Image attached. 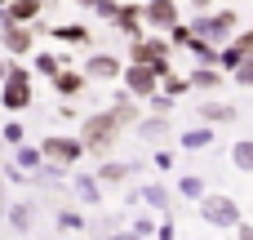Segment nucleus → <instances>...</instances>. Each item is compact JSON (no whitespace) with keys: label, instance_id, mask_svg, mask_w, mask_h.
I'll return each instance as SVG.
<instances>
[{"label":"nucleus","instance_id":"nucleus-1","mask_svg":"<svg viewBox=\"0 0 253 240\" xmlns=\"http://www.w3.org/2000/svg\"><path fill=\"white\" fill-rule=\"evenodd\" d=\"M125 62H147L156 76H169L173 71V45L165 31H142L138 40H129V58Z\"/></svg>","mask_w":253,"mask_h":240},{"label":"nucleus","instance_id":"nucleus-2","mask_svg":"<svg viewBox=\"0 0 253 240\" xmlns=\"http://www.w3.org/2000/svg\"><path fill=\"white\" fill-rule=\"evenodd\" d=\"M187 27H191V36H200V40H209V45H227V40L240 31V13H236L231 4H222V9H200Z\"/></svg>","mask_w":253,"mask_h":240},{"label":"nucleus","instance_id":"nucleus-3","mask_svg":"<svg viewBox=\"0 0 253 240\" xmlns=\"http://www.w3.org/2000/svg\"><path fill=\"white\" fill-rule=\"evenodd\" d=\"M120 120H116V111L107 107V111H93V116H84L80 120V143H84V151H93V156H107L111 147H116V138H120Z\"/></svg>","mask_w":253,"mask_h":240},{"label":"nucleus","instance_id":"nucleus-4","mask_svg":"<svg viewBox=\"0 0 253 240\" xmlns=\"http://www.w3.org/2000/svg\"><path fill=\"white\" fill-rule=\"evenodd\" d=\"M31 71L22 62H9V76L0 80V107L4 111H27L31 107Z\"/></svg>","mask_w":253,"mask_h":240},{"label":"nucleus","instance_id":"nucleus-5","mask_svg":"<svg viewBox=\"0 0 253 240\" xmlns=\"http://www.w3.org/2000/svg\"><path fill=\"white\" fill-rule=\"evenodd\" d=\"M196 205H200V218H205L209 227H240V200H236V196H227V192H205Z\"/></svg>","mask_w":253,"mask_h":240},{"label":"nucleus","instance_id":"nucleus-6","mask_svg":"<svg viewBox=\"0 0 253 240\" xmlns=\"http://www.w3.org/2000/svg\"><path fill=\"white\" fill-rule=\"evenodd\" d=\"M40 156H44V165L71 169V165H80V156H84V143H80V134H49V138L40 143Z\"/></svg>","mask_w":253,"mask_h":240},{"label":"nucleus","instance_id":"nucleus-7","mask_svg":"<svg viewBox=\"0 0 253 240\" xmlns=\"http://www.w3.org/2000/svg\"><path fill=\"white\" fill-rule=\"evenodd\" d=\"M120 89L133 94L138 102H147V98L160 89V76H156L147 62H125V71H120Z\"/></svg>","mask_w":253,"mask_h":240},{"label":"nucleus","instance_id":"nucleus-8","mask_svg":"<svg viewBox=\"0 0 253 240\" xmlns=\"http://www.w3.org/2000/svg\"><path fill=\"white\" fill-rule=\"evenodd\" d=\"M80 67H84V76H89V80H111V85H116V80H120V71H125V58H116L111 49H93Z\"/></svg>","mask_w":253,"mask_h":240},{"label":"nucleus","instance_id":"nucleus-9","mask_svg":"<svg viewBox=\"0 0 253 240\" xmlns=\"http://www.w3.org/2000/svg\"><path fill=\"white\" fill-rule=\"evenodd\" d=\"M0 40L9 49V58H27L36 49V27L31 22H0Z\"/></svg>","mask_w":253,"mask_h":240},{"label":"nucleus","instance_id":"nucleus-10","mask_svg":"<svg viewBox=\"0 0 253 240\" xmlns=\"http://www.w3.org/2000/svg\"><path fill=\"white\" fill-rule=\"evenodd\" d=\"M178 18H182V0H147V4H142L147 31H169Z\"/></svg>","mask_w":253,"mask_h":240},{"label":"nucleus","instance_id":"nucleus-11","mask_svg":"<svg viewBox=\"0 0 253 240\" xmlns=\"http://www.w3.org/2000/svg\"><path fill=\"white\" fill-rule=\"evenodd\" d=\"M49 85H53V94H62V98H80V94L89 89V76H84V67L71 62V67H62Z\"/></svg>","mask_w":253,"mask_h":240},{"label":"nucleus","instance_id":"nucleus-12","mask_svg":"<svg viewBox=\"0 0 253 240\" xmlns=\"http://www.w3.org/2000/svg\"><path fill=\"white\" fill-rule=\"evenodd\" d=\"M120 36H129V40H138L142 31H147V22H142V4H125L120 0V9H116V22H111Z\"/></svg>","mask_w":253,"mask_h":240},{"label":"nucleus","instance_id":"nucleus-13","mask_svg":"<svg viewBox=\"0 0 253 240\" xmlns=\"http://www.w3.org/2000/svg\"><path fill=\"white\" fill-rule=\"evenodd\" d=\"M187 80H191V89H200V94H218V89L227 85V71H222V67H205V62H196V67L187 71Z\"/></svg>","mask_w":253,"mask_h":240},{"label":"nucleus","instance_id":"nucleus-14","mask_svg":"<svg viewBox=\"0 0 253 240\" xmlns=\"http://www.w3.org/2000/svg\"><path fill=\"white\" fill-rule=\"evenodd\" d=\"M49 36L62 40V45H76V49H89L93 45V31L84 22H58V27H49Z\"/></svg>","mask_w":253,"mask_h":240},{"label":"nucleus","instance_id":"nucleus-15","mask_svg":"<svg viewBox=\"0 0 253 240\" xmlns=\"http://www.w3.org/2000/svg\"><path fill=\"white\" fill-rule=\"evenodd\" d=\"M44 9H40V0H4L0 4V22H36Z\"/></svg>","mask_w":253,"mask_h":240},{"label":"nucleus","instance_id":"nucleus-16","mask_svg":"<svg viewBox=\"0 0 253 240\" xmlns=\"http://www.w3.org/2000/svg\"><path fill=\"white\" fill-rule=\"evenodd\" d=\"M236 107L231 102H218V98H209V102H200V120L205 125H236Z\"/></svg>","mask_w":253,"mask_h":240},{"label":"nucleus","instance_id":"nucleus-17","mask_svg":"<svg viewBox=\"0 0 253 240\" xmlns=\"http://www.w3.org/2000/svg\"><path fill=\"white\" fill-rule=\"evenodd\" d=\"M129 174H133V165H125V160H102L93 178H98L102 187H120V183H129Z\"/></svg>","mask_w":253,"mask_h":240},{"label":"nucleus","instance_id":"nucleus-18","mask_svg":"<svg viewBox=\"0 0 253 240\" xmlns=\"http://www.w3.org/2000/svg\"><path fill=\"white\" fill-rule=\"evenodd\" d=\"M111 111H116V120H120L125 129L142 120V111H138V98H133V94H125V89L116 94V102H111Z\"/></svg>","mask_w":253,"mask_h":240},{"label":"nucleus","instance_id":"nucleus-19","mask_svg":"<svg viewBox=\"0 0 253 240\" xmlns=\"http://www.w3.org/2000/svg\"><path fill=\"white\" fill-rule=\"evenodd\" d=\"M133 129H138V138H142V143H151V147H156V143H160V138L169 134V120L151 111V116H142V120H138Z\"/></svg>","mask_w":253,"mask_h":240},{"label":"nucleus","instance_id":"nucleus-20","mask_svg":"<svg viewBox=\"0 0 253 240\" xmlns=\"http://www.w3.org/2000/svg\"><path fill=\"white\" fill-rule=\"evenodd\" d=\"M213 138H218V129H213V125L182 129V151H209V147H213Z\"/></svg>","mask_w":253,"mask_h":240},{"label":"nucleus","instance_id":"nucleus-21","mask_svg":"<svg viewBox=\"0 0 253 240\" xmlns=\"http://www.w3.org/2000/svg\"><path fill=\"white\" fill-rule=\"evenodd\" d=\"M138 205H147L151 214H169V187H160V183H147V187L138 192Z\"/></svg>","mask_w":253,"mask_h":240},{"label":"nucleus","instance_id":"nucleus-22","mask_svg":"<svg viewBox=\"0 0 253 240\" xmlns=\"http://www.w3.org/2000/svg\"><path fill=\"white\" fill-rule=\"evenodd\" d=\"M76 58L71 53H36V76H44V80H53L62 67H71Z\"/></svg>","mask_w":253,"mask_h":240},{"label":"nucleus","instance_id":"nucleus-23","mask_svg":"<svg viewBox=\"0 0 253 240\" xmlns=\"http://www.w3.org/2000/svg\"><path fill=\"white\" fill-rule=\"evenodd\" d=\"M40 165H44L40 147H27V143H18V147H13V169H22V174H36Z\"/></svg>","mask_w":253,"mask_h":240},{"label":"nucleus","instance_id":"nucleus-24","mask_svg":"<svg viewBox=\"0 0 253 240\" xmlns=\"http://www.w3.org/2000/svg\"><path fill=\"white\" fill-rule=\"evenodd\" d=\"M231 165L240 169V174H253V138H240V143H231Z\"/></svg>","mask_w":253,"mask_h":240},{"label":"nucleus","instance_id":"nucleus-25","mask_svg":"<svg viewBox=\"0 0 253 240\" xmlns=\"http://www.w3.org/2000/svg\"><path fill=\"white\" fill-rule=\"evenodd\" d=\"M76 196H80L84 205H98V200H102V183H98L93 174H76Z\"/></svg>","mask_w":253,"mask_h":240},{"label":"nucleus","instance_id":"nucleus-26","mask_svg":"<svg viewBox=\"0 0 253 240\" xmlns=\"http://www.w3.org/2000/svg\"><path fill=\"white\" fill-rule=\"evenodd\" d=\"M160 94H169V98H182V94H191V80H187L182 71H169V76H160Z\"/></svg>","mask_w":253,"mask_h":240},{"label":"nucleus","instance_id":"nucleus-27","mask_svg":"<svg viewBox=\"0 0 253 240\" xmlns=\"http://www.w3.org/2000/svg\"><path fill=\"white\" fill-rule=\"evenodd\" d=\"M205 192H209V187H205V178H196V174H187V178L178 183V196H182V200H200Z\"/></svg>","mask_w":253,"mask_h":240},{"label":"nucleus","instance_id":"nucleus-28","mask_svg":"<svg viewBox=\"0 0 253 240\" xmlns=\"http://www.w3.org/2000/svg\"><path fill=\"white\" fill-rule=\"evenodd\" d=\"M31 218H36V209H31V205H27V200H22V205H13V209H9V223H13V227H18V232H31Z\"/></svg>","mask_w":253,"mask_h":240},{"label":"nucleus","instance_id":"nucleus-29","mask_svg":"<svg viewBox=\"0 0 253 240\" xmlns=\"http://www.w3.org/2000/svg\"><path fill=\"white\" fill-rule=\"evenodd\" d=\"M0 138H4L9 147H18V143H27V129H22L18 120H9V125H0Z\"/></svg>","mask_w":253,"mask_h":240},{"label":"nucleus","instance_id":"nucleus-30","mask_svg":"<svg viewBox=\"0 0 253 240\" xmlns=\"http://www.w3.org/2000/svg\"><path fill=\"white\" fill-rule=\"evenodd\" d=\"M147 102H151V111H156V116H169V111H173V102H178V98H169V94H160V89H156V94H151V98H147Z\"/></svg>","mask_w":253,"mask_h":240},{"label":"nucleus","instance_id":"nucleus-31","mask_svg":"<svg viewBox=\"0 0 253 240\" xmlns=\"http://www.w3.org/2000/svg\"><path fill=\"white\" fill-rule=\"evenodd\" d=\"M58 227H62V232H84V218H80L76 209H62V214H58Z\"/></svg>","mask_w":253,"mask_h":240},{"label":"nucleus","instance_id":"nucleus-32","mask_svg":"<svg viewBox=\"0 0 253 240\" xmlns=\"http://www.w3.org/2000/svg\"><path fill=\"white\" fill-rule=\"evenodd\" d=\"M231 76H236V85H245V89H253V53L245 58V62H240V67H236V71H231Z\"/></svg>","mask_w":253,"mask_h":240},{"label":"nucleus","instance_id":"nucleus-33","mask_svg":"<svg viewBox=\"0 0 253 240\" xmlns=\"http://www.w3.org/2000/svg\"><path fill=\"white\" fill-rule=\"evenodd\" d=\"M151 165H156L160 174H169V169H173V151H165V147H156V151H151Z\"/></svg>","mask_w":253,"mask_h":240},{"label":"nucleus","instance_id":"nucleus-34","mask_svg":"<svg viewBox=\"0 0 253 240\" xmlns=\"http://www.w3.org/2000/svg\"><path fill=\"white\" fill-rule=\"evenodd\" d=\"M116 9H120V0H98V4H93V13H98L102 22H116Z\"/></svg>","mask_w":253,"mask_h":240},{"label":"nucleus","instance_id":"nucleus-35","mask_svg":"<svg viewBox=\"0 0 253 240\" xmlns=\"http://www.w3.org/2000/svg\"><path fill=\"white\" fill-rule=\"evenodd\" d=\"M133 232H138L142 240H151V236H156V223H151V218L142 214V218H133Z\"/></svg>","mask_w":253,"mask_h":240},{"label":"nucleus","instance_id":"nucleus-36","mask_svg":"<svg viewBox=\"0 0 253 240\" xmlns=\"http://www.w3.org/2000/svg\"><path fill=\"white\" fill-rule=\"evenodd\" d=\"M236 45H240L245 53H253V22L245 27V31H236Z\"/></svg>","mask_w":253,"mask_h":240},{"label":"nucleus","instance_id":"nucleus-37","mask_svg":"<svg viewBox=\"0 0 253 240\" xmlns=\"http://www.w3.org/2000/svg\"><path fill=\"white\" fill-rule=\"evenodd\" d=\"M156 240H178V236H173V218H169V214H165V223L156 227Z\"/></svg>","mask_w":253,"mask_h":240},{"label":"nucleus","instance_id":"nucleus-38","mask_svg":"<svg viewBox=\"0 0 253 240\" xmlns=\"http://www.w3.org/2000/svg\"><path fill=\"white\" fill-rule=\"evenodd\" d=\"M236 232H240V240H253V223H245V218H240V227H236Z\"/></svg>","mask_w":253,"mask_h":240},{"label":"nucleus","instance_id":"nucleus-39","mask_svg":"<svg viewBox=\"0 0 253 240\" xmlns=\"http://www.w3.org/2000/svg\"><path fill=\"white\" fill-rule=\"evenodd\" d=\"M187 4H191V9H213L218 0H187Z\"/></svg>","mask_w":253,"mask_h":240},{"label":"nucleus","instance_id":"nucleus-40","mask_svg":"<svg viewBox=\"0 0 253 240\" xmlns=\"http://www.w3.org/2000/svg\"><path fill=\"white\" fill-rule=\"evenodd\" d=\"M9 62H13V58H4V53H0V80L9 76Z\"/></svg>","mask_w":253,"mask_h":240},{"label":"nucleus","instance_id":"nucleus-41","mask_svg":"<svg viewBox=\"0 0 253 240\" xmlns=\"http://www.w3.org/2000/svg\"><path fill=\"white\" fill-rule=\"evenodd\" d=\"M116 240H142V236H138V232H133V227H129V232H125V236H116Z\"/></svg>","mask_w":253,"mask_h":240},{"label":"nucleus","instance_id":"nucleus-42","mask_svg":"<svg viewBox=\"0 0 253 240\" xmlns=\"http://www.w3.org/2000/svg\"><path fill=\"white\" fill-rule=\"evenodd\" d=\"M76 4H80V9H93V4H98V0H76Z\"/></svg>","mask_w":253,"mask_h":240},{"label":"nucleus","instance_id":"nucleus-43","mask_svg":"<svg viewBox=\"0 0 253 240\" xmlns=\"http://www.w3.org/2000/svg\"><path fill=\"white\" fill-rule=\"evenodd\" d=\"M53 4H58V0H40V9H53Z\"/></svg>","mask_w":253,"mask_h":240},{"label":"nucleus","instance_id":"nucleus-44","mask_svg":"<svg viewBox=\"0 0 253 240\" xmlns=\"http://www.w3.org/2000/svg\"><path fill=\"white\" fill-rule=\"evenodd\" d=\"M0 4H4V0H0Z\"/></svg>","mask_w":253,"mask_h":240}]
</instances>
